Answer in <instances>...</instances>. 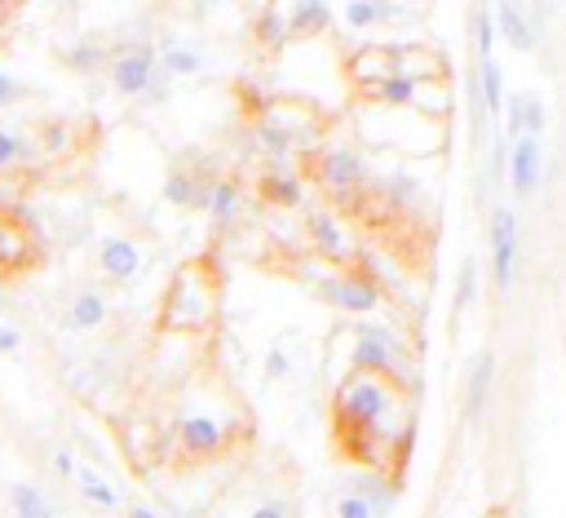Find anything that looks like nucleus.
I'll return each mask as SVG.
<instances>
[{
  "instance_id": "nucleus-1",
  "label": "nucleus",
  "mask_w": 566,
  "mask_h": 518,
  "mask_svg": "<svg viewBox=\"0 0 566 518\" xmlns=\"http://www.w3.org/2000/svg\"><path fill=\"white\" fill-rule=\"evenodd\" d=\"M398 403L394 385H385L381 377L368 372H350L336 390V426L346 435L350 430H381L385 426V412Z\"/></svg>"
},
{
  "instance_id": "nucleus-2",
  "label": "nucleus",
  "mask_w": 566,
  "mask_h": 518,
  "mask_svg": "<svg viewBox=\"0 0 566 518\" xmlns=\"http://www.w3.org/2000/svg\"><path fill=\"white\" fill-rule=\"evenodd\" d=\"M45 262V240L41 227L32 222L27 209L0 199V279H19Z\"/></svg>"
},
{
  "instance_id": "nucleus-3",
  "label": "nucleus",
  "mask_w": 566,
  "mask_h": 518,
  "mask_svg": "<svg viewBox=\"0 0 566 518\" xmlns=\"http://www.w3.org/2000/svg\"><path fill=\"white\" fill-rule=\"evenodd\" d=\"M208 310H212V292H208L204 275L195 266L177 270L169 301H164V329H195L208 320Z\"/></svg>"
},
{
  "instance_id": "nucleus-4",
  "label": "nucleus",
  "mask_w": 566,
  "mask_h": 518,
  "mask_svg": "<svg viewBox=\"0 0 566 518\" xmlns=\"http://www.w3.org/2000/svg\"><path fill=\"white\" fill-rule=\"evenodd\" d=\"M151 80H155V49L151 45H134L111 62V84H116L120 97H142L151 89Z\"/></svg>"
},
{
  "instance_id": "nucleus-5",
  "label": "nucleus",
  "mask_w": 566,
  "mask_h": 518,
  "mask_svg": "<svg viewBox=\"0 0 566 518\" xmlns=\"http://www.w3.org/2000/svg\"><path fill=\"white\" fill-rule=\"evenodd\" d=\"M319 292L332 301V306H342V310H355V315H363V310H377L381 306V288L363 275H342V279H323Z\"/></svg>"
},
{
  "instance_id": "nucleus-6",
  "label": "nucleus",
  "mask_w": 566,
  "mask_h": 518,
  "mask_svg": "<svg viewBox=\"0 0 566 518\" xmlns=\"http://www.w3.org/2000/svg\"><path fill=\"white\" fill-rule=\"evenodd\" d=\"M97 270H102L106 279L125 284V279H134V275L142 270V249H138L129 235H106V240L97 244Z\"/></svg>"
},
{
  "instance_id": "nucleus-7",
  "label": "nucleus",
  "mask_w": 566,
  "mask_h": 518,
  "mask_svg": "<svg viewBox=\"0 0 566 518\" xmlns=\"http://www.w3.org/2000/svg\"><path fill=\"white\" fill-rule=\"evenodd\" d=\"M513 257H518V218L509 209H496L492 218V262H496V284H513Z\"/></svg>"
},
{
  "instance_id": "nucleus-8",
  "label": "nucleus",
  "mask_w": 566,
  "mask_h": 518,
  "mask_svg": "<svg viewBox=\"0 0 566 518\" xmlns=\"http://www.w3.org/2000/svg\"><path fill=\"white\" fill-rule=\"evenodd\" d=\"M350 364H355V372H368V377H377V372H403L407 377L412 359H407V350H390L372 337H359L355 350H350Z\"/></svg>"
},
{
  "instance_id": "nucleus-9",
  "label": "nucleus",
  "mask_w": 566,
  "mask_h": 518,
  "mask_svg": "<svg viewBox=\"0 0 566 518\" xmlns=\"http://www.w3.org/2000/svg\"><path fill=\"white\" fill-rule=\"evenodd\" d=\"M221 439H226L221 426L212 417H204V412H190V417L177 422V444L186 457H212L221 448Z\"/></svg>"
},
{
  "instance_id": "nucleus-10",
  "label": "nucleus",
  "mask_w": 566,
  "mask_h": 518,
  "mask_svg": "<svg viewBox=\"0 0 566 518\" xmlns=\"http://www.w3.org/2000/svg\"><path fill=\"white\" fill-rule=\"evenodd\" d=\"M509 177H513V195L531 199V191L540 186V138H518L509 151Z\"/></svg>"
},
{
  "instance_id": "nucleus-11",
  "label": "nucleus",
  "mask_w": 566,
  "mask_h": 518,
  "mask_svg": "<svg viewBox=\"0 0 566 518\" xmlns=\"http://www.w3.org/2000/svg\"><path fill=\"white\" fill-rule=\"evenodd\" d=\"M319 177H323L332 191H350V186H359V182H363V160H359V151H350V147L327 151V156L319 160Z\"/></svg>"
},
{
  "instance_id": "nucleus-12",
  "label": "nucleus",
  "mask_w": 566,
  "mask_h": 518,
  "mask_svg": "<svg viewBox=\"0 0 566 518\" xmlns=\"http://www.w3.org/2000/svg\"><path fill=\"white\" fill-rule=\"evenodd\" d=\"M67 324H71L76 333H93V329H102V324H106V297H102L97 288L76 292V297H71V306H67Z\"/></svg>"
},
{
  "instance_id": "nucleus-13",
  "label": "nucleus",
  "mask_w": 566,
  "mask_h": 518,
  "mask_svg": "<svg viewBox=\"0 0 566 518\" xmlns=\"http://www.w3.org/2000/svg\"><path fill=\"white\" fill-rule=\"evenodd\" d=\"M540 129H544L540 97H527V93L509 97V134H513V142L518 138H540Z\"/></svg>"
},
{
  "instance_id": "nucleus-14",
  "label": "nucleus",
  "mask_w": 566,
  "mask_h": 518,
  "mask_svg": "<svg viewBox=\"0 0 566 518\" xmlns=\"http://www.w3.org/2000/svg\"><path fill=\"white\" fill-rule=\"evenodd\" d=\"M208 191H212V182L204 186L199 177H190V173H169V182H164V199L169 204H182V209H195V204H208Z\"/></svg>"
},
{
  "instance_id": "nucleus-15",
  "label": "nucleus",
  "mask_w": 566,
  "mask_h": 518,
  "mask_svg": "<svg viewBox=\"0 0 566 518\" xmlns=\"http://www.w3.org/2000/svg\"><path fill=\"white\" fill-rule=\"evenodd\" d=\"M310 235H314V244H319L327 257H346V253H350V240L342 235L336 218H327V214H314V218H310Z\"/></svg>"
},
{
  "instance_id": "nucleus-16",
  "label": "nucleus",
  "mask_w": 566,
  "mask_h": 518,
  "mask_svg": "<svg viewBox=\"0 0 566 518\" xmlns=\"http://www.w3.org/2000/svg\"><path fill=\"white\" fill-rule=\"evenodd\" d=\"M204 209L212 214V222H231V218H235V209H240V186H235L231 177L212 182V191H208V204H204Z\"/></svg>"
},
{
  "instance_id": "nucleus-17",
  "label": "nucleus",
  "mask_w": 566,
  "mask_h": 518,
  "mask_svg": "<svg viewBox=\"0 0 566 518\" xmlns=\"http://www.w3.org/2000/svg\"><path fill=\"white\" fill-rule=\"evenodd\" d=\"M76 487H80L97 509H116V487H111L93 465H76Z\"/></svg>"
},
{
  "instance_id": "nucleus-18",
  "label": "nucleus",
  "mask_w": 566,
  "mask_h": 518,
  "mask_svg": "<svg viewBox=\"0 0 566 518\" xmlns=\"http://www.w3.org/2000/svg\"><path fill=\"white\" fill-rule=\"evenodd\" d=\"M496 27H500L505 41H509L513 49H522V54L535 45V36H531V27H527V19H522L518 5H500V10H496Z\"/></svg>"
},
{
  "instance_id": "nucleus-19",
  "label": "nucleus",
  "mask_w": 566,
  "mask_h": 518,
  "mask_svg": "<svg viewBox=\"0 0 566 518\" xmlns=\"http://www.w3.org/2000/svg\"><path fill=\"white\" fill-rule=\"evenodd\" d=\"M355 76L368 80V84H381L385 76H394V49H390V45H385V49H363V54L355 58Z\"/></svg>"
},
{
  "instance_id": "nucleus-20",
  "label": "nucleus",
  "mask_w": 566,
  "mask_h": 518,
  "mask_svg": "<svg viewBox=\"0 0 566 518\" xmlns=\"http://www.w3.org/2000/svg\"><path fill=\"white\" fill-rule=\"evenodd\" d=\"M492 372H496L492 355H478V359H474V372H470V399H465L470 417H478V412H483V403H487V390H492Z\"/></svg>"
},
{
  "instance_id": "nucleus-21",
  "label": "nucleus",
  "mask_w": 566,
  "mask_h": 518,
  "mask_svg": "<svg viewBox=\"0 0 566 518\" xmlns=\"http://www.w3.org/2000/svg\"><path fill=\"white\" fill-rule=\"evenodd\" d=\"M478 89H483L487 112L500 116V107H505V89H500V62H496V58H478Z\"/></svg>"
},
{
  "instance_id": "nucleus-22",
  "label": "nucleus",
  "mask_w": 566,
  "mask_h": 518,
  "mask_svg": "<svg viewBox=\"0 0 566 518\" xmlns=\"http://www.w3.org/2000/svg\"><path fill=\"white\" fill-rule=\"evenodd\" d=\"M10 500H14V514L19 518H54V509H49V500H45V492L36 483H19L10 492Z\"/></svg>"
},
{
  "instance_id": "nucleus-23",
  "label": "nucleus",
  "mask_w": 566,
  "mask_h": 518,
  "mask_svg": "<svg viewBox=\"0 0 566 518\" xmlns=\"http://www.w3.org/2000/svg\"><path fill=\"white\" fill-rule=\"evenodd\" d=\"M262 195L275 199V204H284V209H292V204H301V177H292V173H266Z\"/></svg>"
},
{
  "instance_id": "nucleus-24",
  "label": "nucleus",
  "mask_w": 566,
  "mask_h": 518,
  "mask_svg": "<svg viewBox=\"0 0 566 518\" xmlns=\"http://www.w3.org/2000/svg\"><path fill=\"white\" fill-rule=\"evenodd\" d=\"M385 19H394V5H381V0H350L346 5L350 27H372V23H385Z\"/></svg>"
},
{
  "instance_id": "nucleus-25",
  "label": "nucleus",
  "mask_w": 566,
  "mask_h": 518,
  "mask_svg": "<svg viewBox=\"0 0 566 518\" xmlns=\"http://www.w3.org/2000/svg\"><path fill=\"white\" fill-rule=\"evenodd\" d=\"M327 5L323 0H305V5H292V19H288V32H319L327 27Z\"/></svg>"
},
{
  "instance_id": "nucleus-26",
  "label": "nucleus",
  "mask_w": 566,
  "mask_h": 518,
  "mask_svg": "<svg viewBox=\"0 0 566 518\" xmlns=\"http://www.w3.org/2000/svg\"><path fill=\"white\" fill-rule=\"evenodd\" d=\"M257 138H262L266 156H275V160L292 156V134H288V129H284L279 120H262V125H257Z\"/></svg>"
},
{
  "instance_id": "nucleus-27",
  "label": "nucleus",
  "mask_w": 566,
  "mask_h": 518,
  "mask_svg": "<svg viewBox=\"0 0 566 518\" xmlns=\"http://www.w3.org/2000/svg\"><path fill=\"white\" fill-rule=\"evenodd\" d=\"M27 151H32L27 134H19V129H0V169L23 164V160H27Z\"/></svg>"
},
{
  "instance_id": "nucleus-28",
  "label": "nucleus",
  "mask_w": 566,
  "mask_h": 518,
  "mask_svg": "<svg viewBox=\"0 0 566 518\" xmlns=\"http://www.w3.org/2000/svg\"><path fill=\"white\" fill-rule=\"evenodd\" d=\"M377 89V97L381 102H394V107H407V102L416 97V84L412 80H403V76H385L381 84H372Z\"/></svg>"
},
{
  "instance_id": "nucleus-29",
  "label": "nucleus",
  "mask_w": 566,
  "mask_h": 518,
  "mask_svg": "<svg viewBox=\"0 0 566 518\" xmlns=\"http://www.w3.org/2000/svg\"><path fill=\"white\" fill-rule=\"evenodd\" d=\"M160 62H164V71H169V76H195V71L204 67V58H199L195 49H177V45H173V49H164V58H160Z\"/></svg>"
},
{
  "instance_id": "nucleus-30",
  "label": "nucleus",
  "mask_w": 566,
  "mask_h": 518,
  "mask_svg": "<svg viewBox=\"0 0 566 518\" xmlns=\"http://www.w3.org/2000/svg\"><path fill=\"white\" fill-rule=\"evenodd\" d=\"M257 36H262L266 45H284V36H288V19H284L279 10H266V14L257 19Z\"/></svg>"
},
{
  "instance_id": "nucleus-31",
  "label": "nucleus",
  "mask_w": 566,
  "mask_h": 518,
  "mask_svg": "<svg viewBox=\"0 0 566 518\" xmlns=\"http://www.w3.org/2000/svg\"><path fill=\"white\" fill-rule=\"evenodd\" d=\"M474 41H478V58H496V54H492V45H496V23H492L487 10L474 14Z\"/></svg>"
},
{
  "instance_id": "nucleus-32",
  "label": "nucleus",
  "mask_w": 566,
  "mask_h": 518,
  "mask_svg": "<svg viewBox=\"0 0 566 518\" xmlns=\"http://www.w3.org/2000/svg\"><path fill=\"white\" fill-rule=\"evenodd\" d=\"M474 288H478V266L465 262V266H461V288H457V306H461V310L474 301Z\"/></svg>"
},
{
  "instance_id": "nucleus-33",
  "label": "nucleus",
  "mask_w": 566,
  "mask_h": 518,
  "mask_svg": "<svg viewBox=\"0 0 566 518\" xmlns=\"http://www.w3.org/2000/svg\"><path fill=\"white\" fill-rule=\"evenodd\" d=\"M336 514H342V518H372V505L363 500V496H342V500H336Z\"/></svg>"
},
{
  "instance_id": "nucleus-34",
  "label": "nucleus",
  "mask_w": 566,
  "mask_h": 518,
  "mask_svg": "<svg viewBox=\"0 0 566 518\" xmlns=\"http://www.w3.org/2000/svg\"><path fill=\"white\" fill-rule=\"evenodd\" d=\"M67 62H71V67H80V71H93V67L102 62V49H97V45H80V49H71V54H67Z\"/></svg>"
},
{
  "instance_id": "nucleus-35",
  "label": "nucleus",
  "mask_w": 566,
  "mask_h": 518,
  "mask_svg": "<svg viewBox=\"0 0 566 518\" xmlns=\"http://www.w3.org/2000/svg\"><path fill=\"white\" fill-rule=\"evenodd\" d=\"M27 89L14 80V76H5V71H0V107H10V102H19Z\"/></svg>"
},
{
  "instance_id": "nucleus-36",
  "label": "nucleus",
  "mask_w": 566,
  "mask_h": 518,
  "mask_svg": "<svg viewBox=\"0 0 566 518\" xmlns=\"http://www.w3.org/2000/svg\"><path fill=\"white\" fill-rule=\"evenodd\" d=\"M19 346H23V333L10 329V324H0V355H19Z\"/></svg>"
},
{
  "instance_id": "nucleus-37",
  "label": "nucleus",
  "mask_w": 566,
  "mask_h": 518,
  "mask_svg": "<svg viewBox=\"0 0 566 518\" xmlns=\"http://www.w3.org/2000/svg\"><path fill=\"white\" fill-rule=\"evenodd\" d=\"M54 470H58L62 479H76V457H71V448H54Z\"/></svg>"
},
{
  "instance_id": "nucleus-38",
  "label": "nucleus",
  "mask_w": 566,
  "mask_h": 518,
  "mask_svg": "<svg viewBox=\"0 0 566 518\" xmlns=\"http://www.w3.org/2000/svg\"><path fill=\"white\" fill-rule=\"evenodd\" d=\"M67 147V125H49L45 129V151H62Z\"/></svg>"
},
{
  "instance_id": "nucleus-39",
  "label": "nucleus",
  "mask_w": 566,
  "mask_h": 518,
  "mask_svg": "<svg viewBox=\"0 0 566 518\" xmlns=\"http://www.w3.org/2000/svg\"><path fill=\"white\" fill-rule=\"evenodd\" d=\"M253 518H288V509H284V505H262Z\"/></svg>"
},
{
  "instance_id": "nucleus-40",
  "label": "nucleus",
  "mask_w": 566,
  "mask_h": 518,
  "mask_svg": "<svg viewBox=\"0 0 566 518\" xmlns=\"http://www.w3.org/2000/svg\"><path fill=\"white\" fill-rule=\"evenodd\" d=\"M279 372H288V359L284 355H270V377H279Z\"/></svg>"
},
{
  "instance_id": "nucleus-41",
  "label": "nucleus",
  "mask_w": 566,
  "mask_h": 518,
  "mask_svg": "<svg viewBox=\"0 0 566 518\" xmlns=\"http://www.w3.org/2000/svg\"><path fill=\"white\" fill-rule=\"evenodd\" d=\"M134 518H155V514H151V509H142V505H138V509H134Z\"/></svg>"
}]
</instances>
